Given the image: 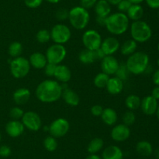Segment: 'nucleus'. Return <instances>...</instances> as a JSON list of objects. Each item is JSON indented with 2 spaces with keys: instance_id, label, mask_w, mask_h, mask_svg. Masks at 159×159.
Segmentation results:
<instances>
[{
  "instance_id": "9b49d317",
  "label": "nucleus",
  "mask_w": 159,
  "mask_h": 159,
  "mask_svg": "<svg viewBox=\"0 0 159 159\" xmlns=\"http://www.w3.org/2000/svg\"><path fill=\"white\" fill-rule=\"evenodd\" d=\"M21 119L24 127L30 131H38L42 126L41 118L38 114L33 111L24 112Z\"/></svg>"
},
{
  "instance_id": "aec40b11",
  "label": "nucleus",
  "mask_w": 159,
  "mask_h": 159,
  "mask_svg": "<svg viewBox=\"0 0 159 159\" xmlns=\"http://www.w3.org/2000/svg\"><path fill=\"white\" fill-rule=\"evenodd\" d=\"M30 64L32 67L37 69V70H42L48 64L46 55L41 52H34L30 55L29 59Z\"/></svg>"
},
{
  "instance_id": "f8f14e48",
  "label": "nucleus",
  "mask_w": 159,
  "mask_h": 159,
  "mask_svg": "<svg viewBox=\"0 0 159 159\" xmlns=\"http://www.w3.org/2000/svg\"><path fill=\"white\" fill-rule=\"evenodd\" d=\"M130 136V129L129 126L124 123L113 126L111 130V137L114 141L124 142L127 140Z\"/></svg>"
},
{
  "instance_id": "6e6552de",
  "label": "nucleus",
  "mask_w": 159,
  "mask_h": 159,
  "mask_svg": "<svg viewBox=\"0 0 159 159\" xmlns=\"http://www.w3.org/2000/svg\"><path fill=\"white\" fill-rule=\"evenodd\" d=\"M45 55L48 62L59 65L65 60L67 55V50L64 45L54 44L48 48Z\"/></svg>"
},
{
  "instance_id": "20e7f679",
  "label": "nucleus",
  "mask_w": 159,
  "mask_h": 159,
  "mask_svg": "<svg viewBox=\"0 0 159 159\" xmlns=\"http://www.w3.org/2000/svg\"><path fill=\"white\" fill-rule=\"evenodd\" d=\"M68 20L73 28L75 30H83L89 23V12L82 6H75L69 10Z\"/></svg>"
},
{
  "instance_id": "39448f33",
  "label": "nucleus",
  "mask_w": 159,
  "mask_h": 159,
  "mask_svg": "<svg viewBox=\"0 0 159 159\" xmlns=\"http://www.w3.org/2000/svg\"><path fill=\"white\" fill-rule=\"evenodd\" d=\"M130 35L137 43H144L152 37V28L141 20L134 21L130 25Z\"/></svg>"
},
{
  "instance_id": "58836bf2",
  "label": "nucleus",
  "mask_w": 159,
  "mask_h": 159,
  "mask_svg": "<svg viewBox=\"0 0 159 159\" xmlns=\"http://www.w3.org/2000/svg\"><path fill=\"white\" fill-rule=\"evenodd\" d=\"M131 5L132 4L128 0H121L116 6H117V9L119 12H123V13H127V10L130 9Z\"/></svg>"
},
{
  "instance_id": "6e6d98bb",
  "label": "nucleus",
  "mask_w": 159,
  "mask_h": 159,
  "mask_svg": "<svg viewBox=\"0 0 159 159\" xmlns=\"http://www.w3.org/2000/svg\"><path fill=\"white\" fill-rule=\"evenodd\" d=\"M155 157H156L157 158L159 159V149L156 150V151H155Z\"/></svg>"
},
{
  "instance_id": "7c9ffc66",
  "label": "nucleus",
  "mask_w": 159,
  "mask_h": 159,
  "mask_svg": "<svg viewBox=\"0 0 159 159\" xmlns=\"http://www.w3.org/2000/svg\"><path fill=\"white\" fill-rule=\"evenodd\" d=\"M23 45L19 41H13L9 45V48H8V52L9 55L12 57L13 59L21 56L23 53Z\"/></svg>"
},
{
  "instance_id": "0eeeda50",
  "label": "nucleus",
  "mask_w": 159,
  "mask_h": 159,
  "mask_svg": "<svg viewBox=\"0 0 159 159\" xmlns=\"http://www.w3.org/2000/svg\"><path fill=\"white\" fill-rule=\"evenodd\" d=\"M51 33V39L54 44L65 45L70 40L71 36V30L67 25L63 23H57L52 27Z\"/></svg>"
},
{
  "instance_id": "6ab92c4d",
  "label": "nucleus",
  "mask_w": 159,
  "mask_h": 159,
  "mask_svg": "<svg viewBox=\"0 0 159 159\" xmlns=\"http://www.w3.org/2000/svg\"><path fill=\"white\" fill-rule=\"evenodd\" d=\"M102 159H123L124 153L123 151L116 145H110L107 147L102 151Z\"/></svg>"
},
{
  "instance_id": "49530a36",
  "label": "nucleus",
  "mask_w": 159,
  "mask_h": 159,
  "mask_svg": "<svg viewBox=\"0 0 159 159\" xmlns=\"http://www.w3.org/2000/svg\"><path fill=\"white\" fill-rule=\"evenodd\" d=\"M94 53H95V55H96V60H97V59H101V60H102V59L106 56V55L104 54V52L102 51V50L100 48L95 50Z\"/></svg>"
},
{
  "instance_id": "5701e85b",
  "label": "nucleus",
  "mask_w": 159,
  "mask_h": 159,
  "mask_svg": "<svg viewBox=\"0 0 159 159\" xmlns=\"http://www.w3.org/2000/svg\"><path fill=\"white\" fill-rule=\"evenodd\" d=\"M101 118L107 126H114L118 119V115L114 109L111 108H107L102 111Z\"/></svg>"
},
{
  "instance_id": "7ed1b4c3",
  "label": "nucleus",
  "mask_w": 159,
  "mask_h": 159,
  "mask_svg": "<svg viewBox=\"0 0 159 159\" xmlns=\"http://www.w3.org/2000/svg\"><path fill=\"white\" fill-rule=\"evenodd\" d=\"M125 64L130 73L140 75L144 73L148 67L149 56L143 51H135L129 56Z\"/></svg>"
},
{
  "instance_id": "ea45409f",
  "label": "nucleus",
  "mask_w": 159,
  "mask_h": 159,
  "mask_svg": "<svg viewBox=\"0 0 159 159\" xmlns=\"http://www.w3.org/2000/svg\"><path fill=\"white\" fill-rule=\"evenodd\" d=\"M56 66H57V65H54V64L53 63H49V62H48L46 66L43 68L44 69L45 75H46L47 76H49V77L54 76V73H55Z\"/></svg>"
},
{
  "instance_id": "de8ad7c7",
  "label": "nucleus",
  "mask_w": 159,
  "mask_h": 159,
  "mask_svg": "<svg viewBox=\"0 0 159 159\" xmlns=\"http://www.w3.org/2000/svg\"><path fill=\"white\" fill-rule=\"evenodd\" d=\"M107 17H96V21L99 26H105L106 22H107Z\"/></svg>"
},
{
  "instance_id": "8fccbe9b",
  "label": "nucleus",
  "mask_w": 159,
  "mask_h": 159,
  "mask_svg": "<svg viewBox=\"0 0 159 159\" xmlns=\"http://www.w3.org/2000/svg\"><path fill=\"white\" fill-rule=\"evenodd\" d=\"M152 96L156 100H159V86H156L152 91Z\"/></svg>"
},
{
  "instance_id": "cd10ccee",
  "label": "nucleus",
  "mask_w": 159,
  "mask_h": 159,
  "mask_svg": "<svg viewBox=\"0 0 159 159\" xmlns=\"http://www.w3.org/2000/svg\"><path fill=\"white\" fill-rule=\"evenodd\" d=\"M79 59L82 63L85 64V65L93 63L96 60L94 51H91L86 48L81 51L79 55Z\"/></svg>"
},
{
  "instance_id": "603ef678",
  "label": "nucleus",
  "mask_w": 159,
  "mask_h": 159,
  "mask_svg": "<svg viewBox=\"0 0 159 159\" xmlns=\"http://www.w3.org/2000/svg\"><path fill=\"white\" fill-rule=\"evenodd\" d=\"M111 6H116L121 0H107Z\"/></svg>"
},
{
  "instance_id": "ddd939ff",
  "label": "nucleus",
  "mask_w": 159,
  "mask_h": 159,
  "mask_svg": "<svg viewBox=\"0 0 159 159\" xmlns=\"http://www.w3.org/2000/svg\"><path fill=\"white\" fill-rule=\"evenodd\" d=\"M119 62L113 55H106L101 61V69L102 72L107 73L109 76L115 75L119 67Z\"/></svg>"
},
{
  "instance_id": "2eb2a0df",
  "label": "nucleus",
  "mask_w": 159,
  "mask_h": 159,
  "mask_svg": "<svg viewBox=\"0 0 159 159\" xmlns=\"http://www.w3.org/2000/svg\"><path fill=\"white\" fill-rule=\"evenodd\" d=\"M158 106V100L154 98L152 95H148V96L144 97L141 100L140 108H141V111L145 115H152L155 113H156Z\"/></svg>"
},
{
  "instance_id": "f03ea898",
  "label": "nucleus",
  "mask_w": 159,
  "mask_h": 159,
  "mask_svg": "<svg viewBox=\"0 0 159 159\" xmlns=\"http://www.w3.org/2000/svg\"><path fill=\"white\" fill-rule=\"evenodd\" d=\"M130 26V20L126 13L117 12L110 14L107 18L106 28L113 35H121L127 32Z\"/></svg>"
},
{
  "instance_id": "4c0bfd02",
  "label": "nucleus",
  "mask_w": 159,
  "mask_h": 159,
  "mask_svg": "<svg viewBox=\"0 0 159 159\" xmlns=\"http://www.w3.org/2000/svg\"><path fill=\"white\" fill-rule=\"evenodd\" d=\"M68 15H69V10L65 8H60L55 12L56 18L60 21H64L68 19Z\"/></svg>"
},
{
  "instance_id": "a211bd4d",
  "label": "nucleus",
  "mask_w": 159,
  "mask_h": 159,
  "mask_svg": "<svg viewBox=\"0 0 159 159\" xmlns=\"http://www.w3.org/2000/svg\"><path fill=\"white\" fill-rule=\"evenodd\" d=\"M106 88L110 94H119L122 92L123 89H124V81L121 80L116 76L110 77Z\"/></svg>"
},
{
  "instance_id": "c03bdc74",
  "label": "nucleus",
  "mask_w": 159,
  "mask_h": 159,
  "mask_svg": "<svg viewBox=\"0 0 159 159\" xmlns=\"http://www.w3.org/2000/svg\"><path fill=\"white\" fill-rule=\"evenodd\" d=\"M103 109V108L99 104H95L91 108V113L95 116H101Z\"/></svg>"
},
{
  "instance_id": "09e8293b",
  "label": "nucleus",
  "mask_w": 159,
  "mask_h": 159,
  "mask_svg": "<svg viewBox=\"0 0 159 159\" xmlns=\"http://www.w3.org/2000/svg\"><path fill=\"white\" fill-rule=\"evenodd\" d=\"M152 80H153V82L155 85L159 86V69L154 73Z\"/></svg>"
},
{
  "instance_id": "c85d7f7f",
  "label": "nucleus",
  "mask_w": 159,
  "mask_h": 159,
  "mask_svg": "<svg viewBox=\"0 0 159 159\" xmlns=\"http://www.w3.org/2000/svg\"><path fill=\"white\" fill-rule=\"evenodd\" d=\"M103 145V140L102 138H99V137H96L89 143L88 147H87V151L89 154H95L102 149Z\"/></svg>"
},
{
  "instance_id": "423d86ee",
  "label": "nucleus",
  "mask_w": 159,
  "mask_h": 159,
  "mask_svg": "<svg viewBox=\"0 0 159 159\" xmlns=\"http://www.w3.org/2000/svg\"><path fill=\"white\" fill-rule=\"evenodd\" d=\"M29 60L24 57L15 58L10 62V72L12 76L16 79H21L27 76L30 71Z\"/></svg>"
},
{
  "instance_id": "412c9836",
  "label": "nucleus",
  "mask_w": 159,
  "mask_h": 159,
  "mask_svg": "<svg viewBox=\"0 0 159 159\" xmlns=\"http://www.w3.org/2000/svg\"><path fill=\"white\" fill-rule=\"evenodd\" d=\"M61 98H63L67 104L71 106V107H76L79 105V102H80V98H79V94L75 91L69 88L63 90Z\"/></svg>"
},
{
  "instance_id": "864d4df0",
  "label": "nucleus",
  "mask_w": 159,
  "mask_h": 159,
  "mask_svg": "<svg viewBox=\"0 0 159 159\" xmlns=\"http://www.w3.org/2000/svg\"><path fill=\"white\" fill-rule=\"evenodd\" d=\"M131 4H141L144 0H128Z\"/></svg>"
},
{
  "instance_id": "c9c22d12",
  "label": "nucleus",
  "mask_w": 159,
  "mask_h": 159,
  "mask_svg": "<svg viewBox=\"0 0 159 159\" xmlns=\"http://www.w3.org/2000/svg\"><path fill=\"white\" fill-rule=\"evenodd\" d=\"M129 73L130 72L128 71L127 68V65H126L125 63H121L119 65V67H118V70H116V77H118L119 79H120L121 80H126L128 78Z\"/></svg>"
},
{
  "instance_id": "4468645a",
  "label": "nucleus",
  "mask_w": 159,
  "mask_h": 159,
  "mask_svg": "<svg viewBox=\"0 0 159 159\" xmlns=\"http://www.w3.org/2000/svg\"><path fill=\"white\" fill-rule=\"evenodd\" d=\"M120 44L115 37H109L104 39L101 44L100 48L106 55H113L120 49Z\"/></svg>"
},
{
  "instance_id": "72a5a7b5",
  "label": "nucleus",
  "mask_w": 159,
  "mask_h": 159,
  "mask_svg": "<svg viewBox=\"0 0 159 159\" xmlns=\"http://www.w3.org/2000/svg\"><path fill=\"white\" fill-rule=\"evenodd\" d=\"M37 41L40 44H46L51 39V33L46 29L40 30L36 35Z\"/></svg>"
},
{
  "instance_id": "680f3d73",
  "label": "nucleus",
  "mask_w": 159,
  "mask_h": 159,
  "mask_svg": "<svg viewBox=\"0 0 159 159\" xmlns=\"http://www.w3.org/2000/svg\"><path fill=\"white\" fill-rule=\"evenodd\" d=\"M158 17H159V10H158Z\"/></svg>"
},
{
  "instance_id": "bb28decb",
  "label": "nucleus",
  "mask_w": 159,
  "mask_h": 159,
  "mask_svg": "<svg viewBox=\"0 0 159 159\" xmlns=\"http://www.w3.org/2000/svg\"><path fill=\"white\" fill-rule=\"evenodd\" d=\"M136 151L140 155L148 157L153 152V147L151 143L147 140H141L139 141L136 145Z\"/></svg>"
},
{
  "instance_id": "473e14b6",
  "label": "nucleus",
  "mask_w": 159,
  "mask_h": 159,
  "mask_svg": "<svg viewBox=\"0 0 159 159\" xmlns=\"http://www.w3.org/2000/svg\"><path fill=\"white\" fill-rule=\"evenodd\" d=\"M43 146L44 148L49 152H53L57 147V141L55 137L52 136H48L43 140Z\"/></svg>"
},
{
  "instance_id": "f257e3e1",
  "label": "nucleus",
  "mask_w": 159,
  "mask_h": 159,
  "mask_svg": "<svg viewBox=\"0 0 159 159\" xmlns=\"http://www.w3.org/2000/svg\"><path fill=\"white\" fill-rule=\"evenodd\" d=\"M62 87L60 83L54 80H45L38 84L36 88L37 99L43 103H52L61 98Z\"/></svg>"
},
{
  "instance_id": "393cba45",
  "label": "nucleus",
  "mask_w": 159,
  "mask_h": 159,
  "mask_svg": "<svg viewBox=\"0 0 159 159\" xmlns=\"http://www.w3.org/2000/svg\"><path fill=\"white\" fill-rule=\"evenodd\" d=\"M126 15L129 20H132L134 21L141 20L144 16V9L140 4H132Z\"/></svg>"
},
{
  "instance_id": "3c124183",
  "label": "nucleus",
  "mask_w": 159,
  "mask_h": 159,
  "mask_svg": "<svg viewBox=\"0 0 159 159\" xmlns=\"http://www.w3.org/2000/svg\"><path fill=\"white\" fill-rule=\"evenodd\" d=\"M86 159H102V157H99V155H97L96 154H90L89 155L88 157H86Z\"/></svg>"
},
{
  "instance_id": "bf43d9fd",
  "label": "nucleus",
  "mask_w": 159,
  "mask_h": 159,
  "mask_svg": "<svg viewBox=\"0 0 159 159\" xmlns=\"http://www.w3.org/2000/svg\"><path fill=\"white\" fill-rule=\"evenodd\" d=\"M2 140V136H1V133H0V141H1Z\"/></svg>"
},
{
  "instance_id": "f3484780",
  "label": "nucleus",
  "mask_w": 159,
  "mask_h": 159,
  "mask_svg": "<svg viewBox=\"0 0 159 159\" xmlns=\"http://www.w3.org/2000/svg\"><path fill=\"white\" fill-rule=\"evenodd\" d=\"M54 76L57 80V81L61 82V84L68 83L71 78V72L67 65L59 64L56 66Z\"/></svg>"
},
{
  "instance_id": "dca6fc26",
  "label": "nucleus",
  "mask_w": 159,
  "mask_h": 159,
  "mask_svg": "<svg viewBox=\"0 0 159 159\" xmlns=\"http://www.w3.org/2000/svg\"><path fill=\"white\" fill-rule=\"evenodd\" d=\"M24 126L20 120H11L6 124V131L11 137H18L24 132Z\"/></svg>"
},
{
  "instance_id": "1a4fd4ad",
  "label": "nucleus",
  "mask_w": 159,
  "mask_h": 159,
  "mask_svg": "<svg viewBox=\"0 0 159 159\" xmlns=\"http://www.w3.org/2000/svg\"><path fill=\"white\" fill-rule=\"evenodd\" d=\"M82 44L86 49L95 51L100 48L102 39L100 34L96 30H87L82 35Z\"/></svg>"
},
{
  "instance_id": "a878e982",
  "label": "nucleus",
  "mask_w": 159,
  "mask_h": 159,
  "mask_svg": "<svg viewBox=\"0 0 159 159\" xmlns=\"http://www.w3.org/2000/svg\"><path fill=\"white\" fill-rule=\"evenodd\" d=\"M138 48V43L133 39L126 40L120 47L121 54L125 56H130L136 51Z\"/></svg>"
},
{
  "instance_id": "f704fd0d",
  "label": "nucleus",
  "mask_w": 159,
  "mask_h": 159,
  "mask_svg": "<svg viewBox=\"0 0 159 159\" xmlns=\"http://www.w3.org/2000/svg\"><path fill=\"white\" fill-rule=\"evenodd\" d=\"M122 120L124 125L127 126H130L136 121V115H135L134 112L133 111H127L123 115Z\"/></svg>"
},
{
  "instance_id": "c756f323",
  "label": "nucleus",
  "mask_w": 159,
  "mask_h": 159,
  "mask_svg": "<svg viewBox=\"0 0 159 159\" xmlns=\"http://www.w3.org/2000/svg\"><path fill=\"white\" fill-rule=\"evenodd\" d=\"M141 99L139 96L136 94H130L127 97L125 100L126 107L130 111L136 110L141 106Z\"/></svg>"
},
{
  "instance_id": "9d476101",
  "label": "nucleus",
  "mask_w": 159,
  "mask_h": 159,
  "mask_svg": "<svg viewBox=\"0 0 159 159\" xmlns=\"http://www.w3.org/2000/svg\"><path fill=\"white\" fill-rule=\"evenodd\" d=\"M70 124L65 118H58L51 123L49 126V132L51 136L55 138L63 137L68 132Z\"/></svg>"
},
{
  "instance_id": "79ce46f5",
  "label": "nucleus",
  "mask_w": 159,
  "mask_h": 159,
  "mask_svg": "<svg viewBox=\"0 0 159 159\" xmlns=\"http://www.w3.org/2000/svg\"><path fill=\"white\" fill-rule=\"evenodd\" d=\"M97 1L98 0H80V6L88 10V9L94 7Z\"/></svg>"
},
{
  "instance_id": "13d9d810",
  "label": "nucleus",
  "mask_w": 159,
  "mask_h": 159,
  "mask_svg": "<svg viewBox=\"0 0 159 159\" xmlns=\"http://www.w3.org/2000/svg\"><path fill=\"white\" fill-rule=\"evenodd\" d=\"M157 64H158V66L159 67V58L158 59V61H157Z\"/></svg>"
},
{
  "instance_id": "4be33fe9",
  "label": "nucleus",
  "mask_w": 159,
  "mask_h": 159,
  "mask_svg": "<svg viewBox=\"0 0 159 159\" xmlns=\"http://www.w3.org/2000/svg\"><path fill=\"white\" fill-rule=\"evenodd\" d=\"M94 9L97 17H107L111 14V5L107 0H98Z\"/></svg>"
},
{
  "instance_id": "4d7b16f0",
  "label": "nucleus",
  "mask_w": 159,
  "mask_h": 159,
  "mask_svg": "<svg viewBox=\"0 0 159 159\" xmlns=\"http://www.w3.org/2000/svg\"><path fill=\"white\" fill-rule=\"evenodd\" d=\"M156 115H157V117H158V118L159 120V104H158V108H157V111H156Z\"/></svg>"
},
{
  "instance_id": "b1692460",
  "label": "nucleus",
  "mask_w": 159,
  "mask_h": 159,
  "mask_svg": "<svg viewBox=\"0 0 159 159\" xmlns=\"http://www.w3.org/2000/svg\"><path fill=\"white\" fill-rule=\"evenodd\" d=\"M30 98V91L27 88H19L13 93V100L16 104H24Z\"/></svg>"
},
{
  "instance_id": "a19ab883",
  "label": "nucleus",
  "mask_w": 159,
  "mask_h": 159,
  "mask_svg": "<svg viewBox=\"0 0 159 159\" xmlns=\"http://www.w3.org/2000/svg\"><path fill=\"white\" fill-rule=\"evenodd\" d=\"M25 5L30 9H36L40 6L43 0H23Z\"/></svg>"
},
{
  "instance_id": "5fc2aeb1",
  "label": "nucleus",
  "mask_w": 159,
  "mask_h": 159,
  "mask_svg": "<svg viewBox=\"0 0 159 159\" xmlns=\"http://www.w3.org/2000/svg\"><path fill=\"white\" fill-rule=\"evenodd\" d=\"M46 1L50 3H52V4H57V3L60 2L61 0H46Z\"/></svg>"
},
{
  "instance_id": "052dcab7",
  "label": "nucleus",
  "mask_w": 159,
  "mask_h": 159,
  "mask_svg": "<svg viewBox=\"0 0 159 159\" xmlns=\"http://www.w3.org/2000/svg\"><path fill=\"white\" fill-rule=\"evenodd\" d=\"M158 51H159V43H158Z\"/></svg>"
},
{
  "instance_id": "37998d69",
  "label": "nucleus",
  "mask_w": 159,
  "mask_h": 159,
  "mask_svg": "<svg viewBox=\"0 0 159 159\" xmlns=\"http://www.w3.org/2000/svg\"><path fill=\"white\" fill-rule=\"evenodd\" d=\"M12 153L11 148L7 145H2L0 147V156L2 157H7Z\"/></svg>"
},
{
  "instance_id": "a18cd8bd",
  "label": "nucleus",
  "mask_w": 159,
  "mask_h": 159,
  "mask_svg": "<svg viewBox=\"0 0 159 159\" xmlns=\"http://www.w3.org/2000/svg\"><path fill=\"white\" fill-rule=\"evenodd\" d=\"M148 6L152 9H159V0H145Z\"/></svg>"
},
{
  "instance_id": "2f4dec72",
  "label": "nucleus",
  "mask_w": 159,
  "mask_h": 159,
  "mask_svg": "<svg viewBox=\"0 0 159 159\" xmlns=\"http://www.w3.org/2000/svg\"><path fill=\"white\" fill-rule=\"evenodd\" d=\"M110 76L107 73H104L103 72L98 73L94 78V85L98 88H105L107 87V84L108 83Z\"/></svg>"
},
{
  "instance_id": "e433bc0d",
  "label": "nucleus",
  "mask_w": 159,
  "mask_h": 159,
  "mask_svg": "<svg viewBox=\"0 0 159 159\" xmlns=\"http://www.w3.org/2000/svg\"><path fill=\"white\" fill-rule=\"evenodd\" d=\"M23 114H24V112L23 109L17 106L12 108L9 111V115L12 118V120L21 119L22 117L23 116Z\"/></svg>"
}]
</instances>
